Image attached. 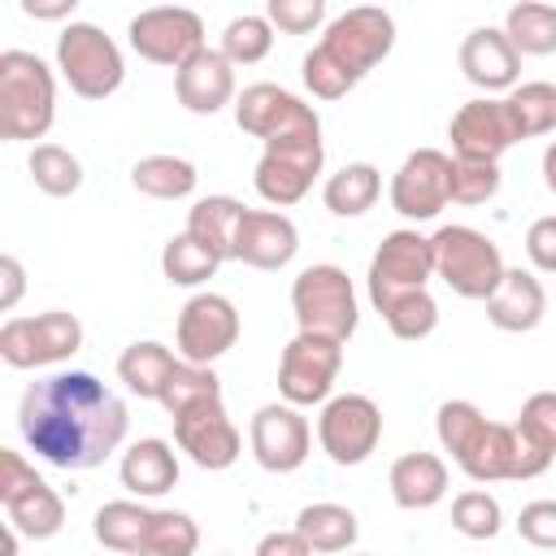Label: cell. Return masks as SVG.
Wrapping results in <instances>:
<instances>
[{"label": "cell", "mask_w": 556, "mask_h": 556, "mask_svg": "<svg viewBox=\"0 0 556 556\" xmlns=\"http://www.w3.org/2000/svg\"><path fill=\"white\" fill-rule=\"evenodd\" d=\"M4 513H9V526H13L22 539H52V534L65 526V500H61L48 482H35V486L22 491L17 500H9Z\"/></svg>", "instance_id": "d6a6232c"}, {"label": "cell", "mask_w": 556, "mask_h": 556, "mask_svg": "<svg viewBox=\"0 0 556 556\" xmlns=\"http://www.w3.org/2000/svg\"><path fill=\"white\" fill-rule=\"evenodd\" d=\"M56 70L83 100H109L126 78L122 48L96 22H70L56 35Z\"/></svg>", "instance_id": "8992f818"}, {"label": "cell", "mask_w": 556, "mask_h": 556, "mask_svg": "<svg viewBox=\"0 0 556 556\" xmlns=\"http://www.w3.org/2000/svg\"><path fill=\"white\" fill-rule=\"evenodd\" d=\"M174 96L187 113L213 117L217 109H226L235 100V65L226 61L222 48H200L191 61H182L174 70Z\"/></svg>", "instance_id": "44dd1931"}, {"label": "cell", "mask_w": 556, "mask_h": 556, "mask_svg": "<svg viewBox=\"0 0 556 556\" xmlns=\"http://www.w3.org/2000/svg\"><path fill=\"white\" fill-rule=\"evenodd\" d=\"M447 139H452V152L465 161H500L513 143H521L500 96L465 100L447 122Z\"/></svg>", "instance_id": "d6986e66"}, {"label": "cell", "mask_w": 556, "mask_h": 556, "mask_svg": "<svg viewBox=\"0 0 556 556\" xmlns=\"http://www.w3.org/2000/svg\"><path fill=\"white\" fill-rule=\"evenodd\" d=\"M291 530H295L313 552H321V556L348 552V547L356 543V534H361L356 513H352L348 504H330V500L304 504V508L295 513V526H291Z\"/></svg>", "instance_id": "484cf974"}, {"label": "cell", "mask_w": 556, "mask_h": 556, "mask_svg": "<svg viewBox=\"0 0 556 556\" xmlns=\"http://www.w3.org/2000/svg\"><path fill=\"white\" fill-rule=\"evenodd\" d=\"M256 556H313V547L295 530H269V534H261Z\"/></svg>", "instance_id": "f907efd6"}, {"label": "cell", "mask_w": 556, "mask_h": 556, "mask_svg": "<svg viewBox=\"0 0 556 556\" xmlns=\"http://www.w3.org/2000/svg\"><path fill=\"white\" fill-rule=\"evenodd\" d=\"M504 109L513 117L517 139H534V135L556 130V87L552 83H517L504 96Z\"/></svg>", "instance_id": "836d02e7"}, {"label": "cell", "mask_w": 556, "mask_h": 556, "mask_svg": "<svg viewBox=\"0 0 556 556\" xmlns=\"http://www.w3.org/2000/svg\"><path fill=\"white\" fill-rule=\"evenodd\" d=\"M235 122L243 135L261 139V143H278V139H321V117L313 104H304L300 96H291L278 83H252L235 96Z\"/></svg>", "instance_id": "ba28073f"}, {"label": "cell", "mask_w": 556, "mask_h": 556, "mask_svg": "<svg viewBox=\"0 0 556 556\" xmlns=\"http://www.w3.org/2000/svg\"><path fill=\"white\" fill-rule=\"evenodd\" d=\"M443 452L473 482H517V430L513 421H491L473 400H443L434 413Z\"/></svg>", "instance_id": "7a4b0ae2"}, {"label": "cell", "mask_w": 556, "mask_h": 556, "mask_svg": "<svg viewBox=\"0 0 556 556\" xmlns=\"http://www.w3.org/2000/svg\"><path fill=\"white\" fill-rule=\"evenodd\" d=\"M495 191H500V161L452 156V200L456 204H486Z\"/></svg>", "instance_id": "7bdbcfd3"}, {"label": "cell", "mask_w": 556, "mask_h": 556, "mask_svg": "<svg viewBox=\"0 0 556 556\" xmlns=\"http://www.w3.org/2000/svg\"><path fill=\"white\" fill-rule=\"evenodd\" d=\"M387 486H391V500H395L404 513L434 508V504L447 495V465H443V456H434V452H404V456L391 465Z\"/></svg>", "instance_id": "d4e9b609"}, {"label": "cell", "mask_w": 556, "mask_h": 556, "mask_svg": "<svg viewBox=\"0 0 556 556\" xmlns=\"http://www.w3.org/2000/svg\"><path fill=\"white\" fill-rule=\"evenodd\" d=\"M213 395H222V378L213 374V365H191V361H178L156 404H161L169 417H178L182 408H191V404H200V400H213Z\"/></svg>", "instance_id": "ab89813d"}, {"label": "cell", "mask_w": 556, "mask_h": 556, "mask_svg": "<svg viewBox=\"0 0 556 556\" xmlns=\"http://www.w3.org/2000/svg\"><path fill=\"white\" fill-rule=\"evenodd\" d=\"M4 556H17V530L13 526L4 530Z\"/></svg>", "instance_id": "db71d44e"}, {"label": "cell", "mask_w": 556, "mask_h": 556, "mask_svg": "<svg viewBox=\"0 0 556 556\" xmlns=\"http://www.w3.org/2000/svg\"><path fill=\"white\" fill-rule=\"evenodd\" d=\"M447 204H452V156L439 148L408 152L391 178V208L408 222H430Z\"/></svg>", "instance_id": "2e32d148"}, {"label": "cell", "mask_w": 556, "mask_h": 556, "mask_svg": "<svg viewBox=\"0 0 556 556\" xmlns=\"http://www.w3.org/2000/svg\"><path fill=\"white\" fill-rule=\"evenodd\" d=\"M178 356L191 365H213L239 343V308L217 291H195L178 308Z\"/></svg>", "instance_id": "4fadbf2b"}, {"label": "cell", "mask_w": 556, "mask_h": 556, "mask_svg": "<svg viewBox=\"0 0 556 556\" xmlns=\"http://www.w3.org/2000/svg\"><path fill=\"white\" fill-rule=\"evenodd\" d=\"M460 74H465L478 91H486V96L517 87L521 56H517V48L508 43L504 26H478V30H469V35L460 39Z\"/></svg>", "instance_id": "7402d4cb"}, {"label": "cell", "mask_w": 556, "mask_h": 556, "mask_svg": "<svg viewBox=\"0 0 556 556\" xmlns=\"http://www.w3.org/2000/svg\"><path fill=\"white\" fill-rule=\"evenodd\" d=\"M369 304L382 308L395 295L408 291H426V282L434 278V248L426 235L417 230H391L382 235L378 252L369 256Z\"/></svg>", "instance_id": "8fae6325"}, {"label": "cell", "mask_w": 556, "mask_h": 556, "mask_svg": "<svg viewBox=\"0 0 556 556\" xmlns=\"http://www.w3.org/2000/svg\"><path fill=\"white\" fill-rule=\"evenodd\" d=\"M513 430H517V439H521L534 456L552 460V456H556V391H534V395L521 404Z\"/></svg>", "instance_id": "60d3db41"}, {"label": "cell", "mask_w": 556, "mask_h": 556, "mask_svg": "<svg viewBox=\"0 0 556 556\" xmlns=\"http://www.w3.org/2000/svg\"><path fill=\"white\" fill-rule=\"evenodd\" d=\"M304 87H308L317 100H343V96L356 87V78L317 43V48L304 56Z\"/></svg>", "instance_id": "ee69618b"}, {"label": "cell", "mask_w": 556, "mask_h": 556, "mask_svg": "<svg viewBox=\"0 0 556 556\" xmlns=\"http://www.w3.org/2000/svg\"><path fill=\"white\" fill-rule=\"evenodd\" d=\"M248 204H239L235 195H204L187 208V235L200 239L208 252H217L222 261L235 256V230Z\"/></svg>", "instance_id": "83f0119b"}, {"label": "cell", "mask_w": 556, "mask_h": 556, "mask_svg": "<svg viewBox=\"0 0 556 556\" xmlns=\"http://www.w3.org/2000/svg\"><path fill=\"white\" fill-rule=\"evenodd\" d=\"M122 486L139 500H161L165 491L178 486V452L174 443L165 439H135L126 452H122Z\"/></svg>", "instance_id": "cb8c5ba5"}, {"label": "cell", "mask_w": 556, "mask_h": 556, "mask_svg": "<svg viewBox=\"0 0 556 556\" xmlns=\"http://www.w3.org/2000/svg\"><path fill=\"white\" fill-rule=\"evenodd\" d=\"M321 161H326V148L321 139H278V143H265L261 161H256V195L274 208H287V204H300L313 187V178L321 174Z\"/></svg>", "instance_id": "9a60e30c"}, {"label": "cell", "mask_w": 556, "mask_h": 556, "mask_svg": "<svg viewBox=\"0 0 556 556\" xmlns=\"http://www.w3.org/2000/svg\"><path fill=\"white\" fill-rule=\"evenodd\" d=\"M291 313H295V326L304 334H321V339L348 343L356 321H361L348 269H339L330 261H317V265L300 269L295 282H291Z\"/></svg>", "instance_id": "5b68a950"}, {"label": "cell", "mask_w": 556, "mask_h": 556, "mask_svg": "<svg viewBox=\"0 0 556 556\" xmlns=\"http://www.w3.org/2000/svg\"><path fill=\"white\" fill-rule=\"evenodd\" d=\"M321 48L361 83L378 61H387V52L395 48V22L387 9L378 4H356L348 13H339L326 35H321Z\"/></svg>", "instance_id": "7c38bea8"}, {"label": "cell", "mask_w": 556, "mask_h": 556, "mask_svg": "<svg viewBox=\"0 0 556 556\" xmlns=\"http://www.w3.org/2000/svg\"><path fill=\"white\" fill-rule=\"evenodd\" d=\"M217 556H226V552H217Z\"/></svg>", "instance_id": "9f6ffc18"}, {"label": "cell", "mask_w": 556, "mask_h": 556, "mask_svg": "<svg viewBox=\"0 0 556 556\" xmlns=\"http://www.w3.org/2000/svg\"><path fill=\"white\" fill-rule=\"evenodd\" d=\"M17 430L52 469H96L130 430L126 404L87 369H61L22 391Z\"/></svg>", "instance_id": "6da1fadb"}, {"label": "cell", "mask_w": 556, "mask_h": 556, "mask_svg": "<svg viewBox=\"0 0 556 556\" xmlns=\"http://www.w3.org/2000/svg\"><path fill=\"white\" fill-rule=\"evenodd\" d=\"M74 4L78 0H22V13L39 22H56V17H74Z\"/></svg>", "instance_id": "816d5d0a"}, {"label": "cell", "mask_w": 556, "mask_h": 556, "mask_svg": "<svg viewBox=\"0 0 556 556\" xmlns=\"http://www.w3.org/2000/svg\"><path fill=\"white\" fill-rule=\"evenodd\" d=\"M543 182H547V191L556 195V139H552L547 152H543Z\"/></svg>", "instance_id": "f5cc1de1"}, {"label": "cell", "mask_w": 556, "mask_h": 556, "mask_svg": "<svg viewBox=\"0 0 556 556\" xmlns=\"http://www.w3.org/2000/svg\"><path fill=\"white\" fill-rule=\"evenodd\" d=\"M26 169H30L35 187L43 195H56V200H65V195H74L83 187V161L61 143H35Z\"/></svg>", "instance_id": "d590c367"}, {"label": "cell", "mask_w": 556, "mask_h": 556, "mask_svg": "<svg viewBox=\"0 0 556 556\" xmlns=\"http://www.w3.org/2000/svg\"><path fill=\"white\" fill-rule=\"evenodd\" d=\"M200 174L187 156H174V152H152V156H139L135 169H130V187L152 195V200H187L195 191Z\"/></svg>", "instance_id": "f546056e"}, {"label": "cell", "mask_w": 556, "mask_h": 556, "mask_svg": "<svg viewBox=\"0 0 556 556\" xmlns=\"http://www.w3.org/2000/svg\"><path fill=\"white\" fill-rule=\"evenodd\" d=\"M83 348V321L65 308H48L35 317H9L0 326V361L9 369H43L61 365Z\"/></svg>", "instance_id": "52a82bcc"}, {"label": "cell", "mask_w": 556, "mask_h": 556, "mask_svg": "<svg viewBox=\"0 0 556 556\" xmlns=\"http://www.w3.org/2000/svg\"><path fill=\"white\" fill-rule=\"evenodd\" d=\"M178 361H182V356H174L165 343L139 339V343H130V348L117 356V378L126 382L130 395H139V400H161V391H165V382H169V374H174Z\"/></svg>", "instance_id": "4316f807"}, {"label": "cell", "mask_w": 556, "mask_h": 556, "mask_svg": "<svg viewBox=\"0 0 556 556\" xmlns=\"http://www.w3.org/2000/svg\"><path fill=\"white\" fill-rule=\"evenodd\" d=\"M526 256L539 274H556V213L534 217L526 230Z\"/></svg>", "instance_id": "c3c4849f"}, {"label": "cell", "mask_w": 556, "mask_h": 556, "mask_svg": "<svg viewBox=\"0 0 556 556\" xmlns=\"http://www.w3.org/2000/svg\"><path fill=\"white\" fill-rule=\"evenodd\" d=\"M434 248V278H443V287L460 300H491L495 287L504 282V256L500 243L473 226H439L430 235Z\"/></svg>", "instance_id": "277c9868"}, {"label": "cell", "mask_w": 556, "mask_h": 556, "mask_svg": "<svg viewBox=\"0 0 556 556\" xmlns=\"http://www.w3.org/2000/svg\"><path fill=\"white\" fill-rule=\"evenodd\" d=\"M35 482H43V478L35 473V465H30L22 452L0 447V504L17 500V495H22V491H30Z\"/></svg>", "instance_id": "7dc6e473"}, {"label": "cell", "mask_w": 556, "mask_h": 556, "mask_svg": "<svg viewBox=\"0 0 556 556\" xmlns=\"http://www.w3.org/2000/svg\"><path fill=\"white\" fill-rule=\"evenodd\" d=\"M195 547H200V526L191 521V513L152 508L148 534L135 556H195Z\"/></svg>", "instance_id": "8d00e7d4"}, {"label": "cell", "mask_w": 556, "mask_h": 556, "mask_svg": "<svg viewBox=\"0 0 556 556\" xmlns=\"http://www.w3.org/2000/svg\"><path fill=\"white\" fill-rule=\"evenodd\" d=\"M22 291H26V269H22V261L17 256H0V313H13L17 308V300H22Z\"/></svg>", "instance_id": "681fc988"}, {"label": "cell", "mask_w": 556, "mask_h": 556, "mask_svg": "<svg viewBox=\"0 0 556 556\" xmlns=\"http://www.w3.org/2000/svg\"><path fill=\"white\" fill-rule=\"evenodd\" d=\"M382 439V408L361 395H330L317 417V443L334 465H365Z\"/></svg>", "instance_id": "30bf717a"}, {"label": "cell", "mask_w": 556, "mask_h": 556, "mask_svg": "<svg viewBox=\"0 0 556 556\" xmlns=\"http://www.w3.org/2000/svg\"><path fill=\"white\" fill-rule=\"evenodd\" d=\"M269 48H274V26L265 13H239L222 30V52L230 65H256L269 56Z\"/></svg>", "instance_id": "74e56055"}, {"label": "cell", "mask_w": 556, "mask_h": 556, "mask_svg": "<svg viewBox=\"0 0 556 556\" xmlns=\"http://www.w3.org/2000/svg\"><path fill=\"white\" fill-rule=\"evenodd\" d=\"M56 122V78L22 48L0 52V135L9 143H35Z\"/></svg>", "instance_id": "3957f363"}, {"label": "cell", "mask_w": 556, "mask_h": 556, "mask_svg": "<svg viewBox=\"0 0 556 556\" xmlns=\"http://www.w3.org/2000/svg\"><path fill=\"white\" fill-rule=\"evenodd\" d=\"M500 526H504V508H500V500L491 491H478L473 486V491H460L452 500V530L456 534L486 543V539L500 534Z\"/></svg>", "instance_id": "b9f144b4"}, {"label": "cell", "mask_w": 556, "mask_h": 556, "mask_svg": "<svg viewBox=\"0 0 556 556\" xmlns=\"http://www.w3.org/2000/svg\"><path fill=\"white\" fill-rule=\"evenodd\" d=\"M543 313H547V291L534 278V269L508 265L504 282L486 300V321L495 330H504V334H526V330H534L543 321Z\"/></svg>", "instance_id": "603a6c76"}, {"label": "cell", "mask_w": 556, "mask_h": 556, "mask_svg": "<svg viewBox=\"0 0 556 556\" xmlns=\"http://www.w3.org/2000/svg\"><path fill=\"white\" fill-rule=\"evenodd\" d=\"M356 556H369V552H356Z\"/></svg>", "instance_id": "11a10c76"}, {"label": "cell", "mask_w": 556, "mask_h": 556, "mask_svg": "<svg viewBox=\"0 0 556 556\" xmlns=\"http://www.w3.org/2000/svg\"><path fill=\"white\" fill-rule=\"evenodd\" d=\"M517 534H521L530 547L556 552V500H530V504L517 513Z\"/></svg>", "instance_id": "bcb514c9"}, {"label": "cell", "mask_w": 556, "mask_h": 556, "mask_svg": "<svg viewBox=\"0 0 556 556\" xmlns=\"http://www.w3.org/2000/svg\"><path fill=\"white\" fill-rule=\"evenodd\" d=\"M222 256L208 252L200 239H191L187 230L182 235H169L165 248H161V274L174 282V287H200L217 274Z\"/></svg>", "instance_id": "e575fe53"}, {"label": "cell", "mask_w": 556, "mask_h": 556, "mask_svg": "<svg viewBox=\"0 0 556 556\" xmlns=\"http://www.w3.org/2000/svg\"><path fill=\"white\" fill-rule=\"evenodd\" d=\"M126 35H130V48L143 61L174 65V70L204 48V22H200L195 9H182V4H161V9L135 13Z\"/></svg>", "instance_id": "5bb4252c"}, {"label": "cell", "mask_w": 556, "mask_h": 556, "mask_svg": "<svg viewBox=\"0 0 556 556\" xmlns=\"http://www.w3.org/2000/svg\"><path fill=\"white\" fill-rule=\"evenodd\" d=\"M248 443L265 473H295L313 452V426L295 404H261L248 421Z\"/></svg>", "instance_id": "ac0fdd59"}, {"label": "cell", "mask_w": 556, "mask_h": 556, "mask_svg": "<svg viewBox=\"0 0 556 556\" xmlns=\"http://www.w3.org/2000/svg\"><path fill=\"white\" fill-rule=\"evenodd\" d=\"M339 369H343V343L339 339H321V334L295 330V339L282 348V361H278V395H282V404H295V408L326 404Z\"/></svg>", "instance_id": "9c48e42d"}, {"label": "cell", "mask_w": 556, "mask_h": 556, "mask_svg": "<svg viewBox=\"0 0 556 556\" xmlns=\"http://www.w3.org/2000/svg\"><path fill=\"white\" fill-rule=\"evenodd\" d=\"M378 195H382V174L369 161H352V165L334 169L321 187V200L334 217H361L378 204Z\"/></svg>", "instance_id": "4dcf8cb0"}, {"label": "cell", "mask_w": 556, "mask_h": 556, "mask_svg": "<svg viewBox=\"0 0 556 556\" xmlns=\"http://www.w3.org/2000/svg\"><path fill=\"white\" fill-rule=\"evenodd\" d=\"M504 35L517 56H552L556 52V4L521 0L504 13Z\"/></svg>", "instance_id": "1f68e13d"}, {"label": "cell", "mask_w": 556, "mask_h": 556, "mask_svg": "<svg viewBox=\"0 0 556 556\" xmlns=\"http://www.w3.org/2000/svg\"><path fill=\"white\" fill-rule=\"evenodd\" d=\"M300 252V230L287 213L278 208H243L239 230H235V256L252 269H282Z\"/></svg>", "instance_id": "ffe728a7"}, {"label": "cell", "mask_w": 556, "mask_h": 556, "mask_svg": "<svg viewBox=\"0 0 556 556\" xmlns=\"http://www.w3.org/2000/svg\"><path fill=\"white\" fill-rule=\"evenodd\" d=\"M148 521H152V508L143 500H109L96 508L91 534L100 547H109L117 556H135L143 534H148Z\"/></svg>", "instance_id": "f1b7e54d"}, {"label": "cell", "mask_w": 556, "mask_h": 556, "mask_svg": "<svg viewBox=\"0 0 556 556\" xmlns=\"http://www.w3.org/2000/svg\"><path fill=\"white\" fill-rule=\"evenodd\" d=\"M378 313H382L387 330H391L395 339H408V343H417V339L434 334V326H439V304H434V295H430V291L395 295V300H387Z\"/></svg>", "instance_id": "f35d334b"}, {"label": "cell", "mask_w": 556, "mask_h": 556, "mask_svg": "<svg viewBox=\"0 0 556 556\" xmlns=\"http://www.w3.org/2000/svg\"><path fill=\"white\" fill-rule=\"evenodd\" d=\"M265 17L282 35H313L326 22V0H269Z\"/></svg>", "instance_id": "f6af8a7d"}, {"label": "cell", "mask_w": 556, "mask_h": 556, "mask_svg": "<svg viewBox=\"0 0 556 556\" xmlns=\"http://www.w3.org/2000/svg\"><path fill=\"white\" fill-rule=\"evenodd\" d=\"M169 421H174V443H178V452H187L191 465H200V469H208V473L230 469V465L239 460V452H243V439H239V430H235V421H230L222 395L200 400V404L182 408V413L169 417Z\"/></svg>", "instance_id": "e0dca14e"}]
</instances>
